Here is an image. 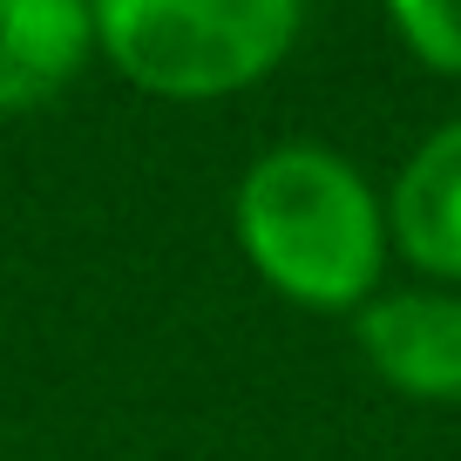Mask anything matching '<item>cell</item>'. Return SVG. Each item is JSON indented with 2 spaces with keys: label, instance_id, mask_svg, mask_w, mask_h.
Here are the masks:
<instances>
[{
  "label": "cell",
  "instance_id": "6da1fadb",
  "mask_svg": "<svg viewBox=\"0 0 461 461\" xmlns=\"http://www.w3.org/2000/svg\"><path fill=\"white\" fill-rule=\"evenodd\" d=\"M245 265L305 312H360L387 272V197L326 143H272L230 190Z\"/></svg>",
  "mask_w": 461,
  "mask_h": 461
},
{
  "label": "cell",
  "instance_id": "8992f818",
  "mask_svg": "<svg viewBox=\"0 0 461 461\" xmlns=\"http://www.w3.org/2000/svg\"><path fill=\"white\" fill-rule=\"evenodd\" d=\"M380 7L420 68L461 82V0H380Z\"/></svg>",
  "mask_w": 461,
  "mask_h": 461
},
{
  "label": "cell",
  "instance_id": "7a4b0ae2",
  "mask_svg": "<svg viewBox=\"0 0 461 461\" xmlns=\"http://www.w3.org/2000/svg\"><path fill=\"white\" fill-rule=\"evenodd\" d=\"M95 48L157 102H224L299 48L305 0H88Z\"/></svg>",
  "mask_w": 461,
  "mask_h": 461
},
{
  "label": "cell",
  "instance_id": "277c9868",
  "mask_svg": "<svg viewBox=\"0 0 461 461\" xmlns=\"http://www.w3.org/2000/svg\"><path fill=\"white\" fill-rule=\"evenodd\" d=\"M387 238L420 278L461 285V115L414 143L387 190Z\"/></svg>",
  "mask_w": 461,
  "mask_h": 461
},
{
  "label": "cell",
  "instance_id": "5b68a950",
  "mask_svg": "<svg viewBox=\"0 0 461 461\" xmlns=\"http://www.w3.org/2000/svg\"><path fill=\"white\" fill-rule=\"evenodd\" d=\"M95 55L88 0H0V115L48 109Z\"/></svg>",
  "mask_w": 461,
  "mask_h": 461
},
{
  "label": "cell",
  "instance_id": "3957f363",
  "mask_svg": "<svg viewBox=\"0 0 461 461\" xmlns=\"http://www.w3.org/2000/svg\"><path fill=\"white\" fill-rule=\"evenodd\" d=\"M353 339L393 393L428 407H461V292L455 285L374 292L353 312Z\"/></svg>",
  "mask_w": 461,
  "mask_h": 461
}]
</instances>
